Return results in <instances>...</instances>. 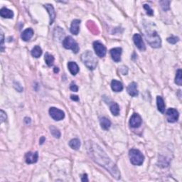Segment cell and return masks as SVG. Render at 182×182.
I'll return each mask as SVG.
<instances>
[{
	"label": "cell",
	"instance_id": "obj_1",
	"mask_svg": "<svg viewBox=\"0 0 182 182\" xmlns=\"http://www.w3.org/2000/svg\"><path fill=\"white\" fill-rule=\"evenodd\" d=\"M88 153L97 164L107 169L114 178L116 179H120V173L118 166L110 159V157H108L107 154L99 145L93 142L90 143L88 147Z\"/></svg>",
	"mask_w": 182,
	"mask_h": 182
},
{
	"label": "cell",
	"instance_id": "obj_2",
	"mask_svg": "<svg viewBox=\"0 0 182 182\" xmlns=\"http://www.w3.org/2000/svg\"><path fill=\"white\" fill-rule=\"evenodd\" d=\"M81 60L89 70H95L97 67V60L92 51H87L82 54Z\"/></svg>",
	"mask_w": 182,
	"mask_h": 182
},
{
	"label": "cell",
	"instance_id": "obj_3",
	"mask_svg": "<svg viewBox=\"0 0 182 182\" xmlns=\"http://www.w3.org/2000/svg\"><path fill=\"white\" fill-rule=\"evenodd\" d=\"M129 157L130 159L131 163L133 165L140 166L144 162V157L142 152L138 149H132L129 151Z\"/></svg>",
	"mask_w": 182,
	"mask_h": 182
},
{
	"label": "cell",
	"instance_id": "obj_4",
	"mask_svg": "<svg viewBox=\"0 0 182 182\" xmlns=\"http://www.w3.org/2000/svg\"><path fill=\"white\" fill-rule=\"evenodd\" d=\"M146 39L148 44L152 48H159L161 46V38L155 31L147 32L146 34Z\"/></svg>",
	"mask_w": 182,
	"mask_h": 182
},
{
	"label": "cell",
	"instance_id": "obj_5",
	"mask_svg": "<svg viewBox=\"0 0 182 182\" xmlns=\"http://www.w3.org/2000/svg\"><path fill=\"white\" fill-rule=\"evenodd\" d=\"M63 46L65 49H71L74 53H78L79 51V46L78 43L71 37L67 36L63 41Z\"/></svg>",
	"mask_w": 182,
	"mask_h": 182
},
{
	"label": "cell",
	"instance_id": "obj_6",
	"mask_svg": "<svg viewBox=\"0 0 182 182\" xmlns=\"http://www.w3.org/2000/svg\"><path fill=\"white\" fill-rule=\"evenodd\" d=\"M50 116L54 120L59 121L63 120L65 118V113L63 110L58 109V108L52 107L49 109Z\"/></svg>",
	"mask_w": 182,
	"mask_h": 182
},
{
	"label": "cell",
	"instance_id": "obj_7",
	"mask_svg": "<svg viewBox=\"0 0 182 182\" xmlns=\"http://www.w3.org/2000/svg\"><path fill=\"white\" fill-rule=\"evenodd\" d=\"M93 48H94L95 53L100 58H103L106 55L107 49H106L105 46L101 44L100 42H95L93 43Z\"/></svg>",
	"mask_w": 182,
	"mask_h": 182
},
{
	"label": "cell",
	"instance_id": "obj_8",
	"mask_svg": "<svg viewBox=\"0 0 182 182\" xmlns=\"http://www.w3.org/2000/svg\"><path fill=\"white\" fill-rule=\"evenodd\" d=\"M166 118L169 122L174 123L179 119V112L174 108H169L166 111Z\"/></svg>",
	"mask_w": 182,
	"mask_h": 182
},
{
	"label": "cell",
	"instance_id": "obj_9",
	"mask_svg": "<svg viewBox=\"0 0 182 182\" xmlns=\"http://www.w3.org/2000/svg\"><path fill=\"white\" fill-rule=\"evenodd\" d=\"M142 120L140 115L134 113L133 116L131 117L130 120H129V125L133 128H137V127H140V125H142Z\"/></svg>",
	"mask_w": 182,
	"mask_h": 182
},
{
	"label": "cell",
	"instance_id": "obj_10",
	"mask_svg": "<svg viewBox=\"0 0 182 182\" xmlns=\"http://www.w3.org/2000/svg\"><path fill=\"white\" fill-rule=\"evenodd\" d=\"M133 41L135 46L138 48L139 49L141 50V51H145L146 47H145V44L144 42H143L142 38L140 34H135L133 36Z\"/></svg>",
	"mask_w": 182,
	"mask_h": 182
},
{
	"label": "cell",
	"instance_id": "obj_11",
	"mask_svg": "<svg viewBox=\"0 0 182 182\" xmlns=\"http://www.w3.org/2000/svg\"><path fill=\"white\" fill-rule=\"evenodd\" d=\"M38 154L37 151L36 152H28L25 155V160L27 164H34L38 161Z\"/></svg>",
	"mask_w": 182,
	"mask_h": 182
},
{
	"label": "cell",
	"instance_id": "obj_12",
	"mask_svg": "<svg viewBox=\"0 0 182 182\" xmlns=\"http://www.w3.org/2000/svg\"><path fill=\"white\" fill-rule=\"evenodd\" d=\"M122 49L120 47L114 48L110 50V54H111L112 58L115 62H120L121 60V54H122Z\"/></svg>",
	"mask_w": 182,
	"mask_h": 182
},
{
	"label": "cell",
	"instance_id": "obj_13",
	"mask_svg": "<svg viewBox=\"0 0 182 182\" xmlns=\"http://www.w3.org/2000/svg\"><path fill=\"white\" fill-rule=\"evenodd\" d=\"M44 7L47 10L48 13H49V16H50V24H52L53 23L54 20L56 19V12L55 9H54L53 6L52 4H46L44 5Z\"/></svg>",
	"mask_w": 182,
	"mask_h": 182
},
{
	"label": "cell",
	"instance_id": "obj_14",
	"mask_svg": "<svg viewBox=\"0 0 182 182\" xmlns=\"http://www.w3.org/2000/svg\"><path fill=\"white\" fill-rule=\"evenodd\" d=\"M127 91L129 95L133 97H136L139 94L138 90H137V85L135 82H133L128 86L127 88Z\"/></svg>",
	"mask_w": 182,
	"mask_h": 182
},
{
	"label": "cell",
	"instance_id": "obj_15",
	"mask_svg": "<svg viewBox=\"0 0 182 182\" xmlns=\"http://www.w3.org/2000/svg\"><path fill=\"white\" fill-rule=\"evenodd\" d=\"M81 24V21L78 19H75L72 21L71 26V32L73 35H78L79 33V27Z\"/></svg>",
	"mask_w": 182,
	"mask_h": 182
},
{
	"label": "cell",
	"instance_id": "obj_16",
	"mask_svg": "<svg viewBox=\"0 0 182 182\" xmlns=\"http://www.w3.org/2000/svg\"><path fill=\"white\" fill-rule=\"evenodd\" d=\"M34 35V31L33 29H31V28H29V29H27L25 31H24L21 34V38H22L23 41L24 42H28L32 38V36Z\"/></svg>",
	"mask_w": 182,
	"mask_h": 182
},
{
	"label": "cell",
	"instance_id": "obj_17",
	"mask_svg": "<svg viewBox=\"0 0 182 182\" xmlns=\"http://www.w3.org/2000/svg\"><path fill=\"white\" fill-rule=\"evenodd\" d=\"M0 15H1V16L3 17V18L12 19L13 18V16H14V12L7 8L4 7L0 10Z\"/></svg>",
	"mask_w": 182,
	"mask_h": 182
},
{
	"label": "cell",
	"instance_id": "obj_18",
	"mask_svg": "<svg viewBox=\"0 0 182 182\" xmlns=\"http://www.w3.org/2000/svg\"><path fill=\"white\" fill-rule=\"evenodd\" d=\"M68 68L70 71V72L73 75H75L78 73L79 72V67L78 66L76 63L71 61L68 62Z\"/></svg>",
	"mask_w": 182,
	"mask_h": 182
},
{
	"label": "cell",
	"instance_id": "obj_19",
	"mask_svg": "<svg viewBox=\"0 0 182 182\" xmlns=\"http://www.w3.org/2000/svg\"><path fill=\"white\" fill-rule=\"evenodd\" d=\"M111 88L112 90L115 91V92H120L123 90V86L121 82L116 81V80H113L111 82Z\"/></svg>",
	"mask_w": 182,
	"mask_h": 182
},
{
	"label": "cell",
	"instance_id": "obj_20",
	"mask_svg": "<svg viewBox=\"0 0 182 182\" xmlns=\"http://www.w3.org/2000/svg\"><path fill=\"white\" fill-rule=\"evenodd\" d=\"M100 123L101 127L105 130H108L111 126V122H110L109 119L105 117H103L100 119Z\"/></svg>",
	"mask_w": 182,
	"mask_h": 182
},
{
	"label": "cell",
	"instance_id": "obj_21",
	"mask_svg": "<svg viewBox=\"0 0 182 182\" xmlns=\"http://www.w3.org/2000/svg\"><path fill=\"white\" fill-rule=\"evenodd\" d=\"M157 107L158 110H159V112H161L162 113H164L165 112V103H164V101L163 98L161 96H157Z\"/></svg>",
	"mask_w": 182,
	"mask_h": 182
},
{
	"label": "cell",
	"instance_id": "obj_22",
	"mask_svg": "<svg viewBox=\"0 0 182 182\" xmlns=\"http://www.w3.org/2000/svg\"><path fill=\"white\" fill-rule=\"evenodd\" d=\"M69 146L73 149H74V150H78L80 148V147H81V142L77 138L73 139L69 142Z\"/></svg>",
	"mask_w": 182,
	"mask_h": 182
},
{
	"label": "cell",
	"instance_id": "obj_23",
	"mask_svg": "<svg viewBox=\"0 0 182 182\" xmlns=\"http://www.w3.org/2000/svg\"><path fill=\"white\" fill-rule=\"evenodd\" d=\"M42 54V50L41 49L40 46H36L35 47L33 48V49L31 50V55L34 56V58H39Z\"/></svg>",
	"mask_w": 182,
	"mask_h": 182
},
{
	"label": "cell",
	"instance_id": "obj_24",
	"mask_svg": "<svg viewBox=\"0 0 182 182\" xmlns=\"http://www.w3.org/2000/svg\"><path fill=\"white\" fill-rule=\"evenodd\" d=\"M110 111L113 115L118 116L120 114V107H119L118 104L116 103H112L110 105Z\"/></svg>",
	"mask_w": 182,
	"mask_h": 182
},
{
	"label": "cell",
	"instance_id": "obj_25",
	"mask_svg": "<svg viewBox=\"0 0 182 182\" xmlns=\"http://www.w3.org/2000/svg\"><path fill=\"white\" fill-rule=\"evenodd\" d=\"M45 61L46 64H47V66H53L54 62V57L51 54H49L46 53L45 55Z\"/></svg>",
	"mask_w": 182,
	"mask_h": 182
},
{
	"label": "cell",
	"instance_id": "obj_26",
	"mask_svg": "<svg viewBox=\"0 0 182 182\" xmlns=\"http://www.w3.org/2000/svg\"><path fill=\"white\" fill-rule=\"evenodd\" d=\"M175 83L179 86L182 85V71L181 69H179V70L177 71L176 78H175Z\"/></svg>",
	"mask_w": 182,
	"mask_h": 182
},
{
	"label": "cell",
	"instance_id": "obj_27",
	"mask_svg": "<svg viewBox=\"0 0 182 182\" xmlns=\"http://www.w3.org/2000/svg\"><path fill=\"white\" fill-rule=\"evenodd\" d=\"M50 130H51V135H53L55 138H60V133L58 129L56 128V127L51 126L50 127Z\"/></svg>",
	"mask_w": 182,
	"mask_h": 182
},
{
	"label": "cell",
	"instance_id": "obj_28",
	"mask_svg": "<svg viewBox=\"0 0 182 182\" xmlns=\"http://www.w3.org/2000/svg\"><path fill=\"white\" fill-rule=\"evenodd\" d=\"M169 4H170L169 1H162V2H160V4H161L162 9H163V10H164V11H166V10L169 9Z\"/></svg>",
	"mask_w": 182,
	"mask_h": 182
},
{
	"label": "cell",
	"instance_id": "obj_29",
	"mask_svg": "<svg viewBox=\"0 0 182 182\" xmlns=\"http://www.w3.org/2000/svg\"><path fill=\"white\" fill-rule=\"evenodd\" d=\"M179 38L178 37H177V36H171V37L167 38V42L172 44H175L176 43L179 42Z\"/></svg>",
	"mask_w": 182,
	"mask_h": 182
},
{
	"label": "cell",
	"instance_id": "obj_30",
	"mask_svg": "<svg viewBox=\"0 0 182 182\" xmlns=\"http://www.w3.org/2000/svg\"><path fill=\"white\" fill-rule=\"evenodd\" d=\"M1 44H0V49H1L2 52H4V33L2 31V30H1Z\"/></svg>",
	"mask_w": 182,
	"mask_h": 182
},
{
	"label": "cell",
	"instance_id": "obj_31",
	"mask_svg": "<svg viewBox=\"0 0 182 182\" xmlns=\"http://www.w3.org/2000/svg\"><path fill=\"white\" fill-rule=\"evenodd\" d=\"M144 8L146 9L147 11V14L148 15H150V16H152V15L154 14V12L153 10L151 9L150 8V6H149V5H147V4H144Z\"/></svg>",
	"mask_w": 182,
	"mask_h": 182
},
{
	"label": "cell",
	"instance_id": "obj_32",
	"mask_svg": "<svg viewBox=\"0 0 182 182\" xmlns=\"http://www.w3.org/2000/svg\"><path fill=\"white\" fill-rule=\"evenodd\" d=\"M0 119H1V123L4 122L6 120V115L4 110H0Z\"/></svg>",
	"mask_w": 182,
	"mask_h": 182
},
{
	"label": "cell",
	"instance_id": "obj_33",
	"mask_svg": "<svg viewBox=\"0 0 182 182\" xmlns=\"http://www.w3.org/2000/svg\"><path fill=\"white\" fill-rule=\"evenodd\" d=\"M70 89L72 91H74V92H78V86L75 85V84L71 83V86H70Z\"/></svg>",
	"mask_w": 182,
	"mask_h": 182
},
{
	"label": "cell",
	"instance_id": "obj_34",
	"mask_svg": "<svg viewBox=\"0 0 182 182\" xmlns=\"http://www.w3.org/2000/svg\"><path fill=\"white\" fill-rule=\"evenodd\" d=\"M71 100H74V101H78V100H79V97H78L77 95H71Z\"/></svg>",
	"mask_w": 182,
	"mask_h": 182
},
{
	"label": "cell",
	"instance_id": "obj_35",
	"mask_svg": "<svg viewBox=\"0 0 182 182\" xmlns=\"http://www.w3.org/2000/svg\"><path fill=\"white\" fill-rule=\"evenodd\" d=\"M82 181H88V177H87V174H83V178L81 179Z\"/></svg>",
	"mask_w": 182,
	"mask_h": 182
},
{
	"label": "cell",
	"instance_id": "obj_36",
	"mask_svg": "<svg viewBox=\"0 0 182 182\" xmlns=\"http://www.w3.org/2000/svg\"><path fill=\"white\" fill-rule=\"evenodd\" d=\"M45 142V137L44 136H42L40 139V141H39V144H44V142Z\"/></svg>",
	"mask_w": 182,
	"mask_h": 182
},
{
	"label": "cell",
	"instance_id": "obj_37",
	"mask_svg": "<svg viewBox=\"0 0 182 182\" xmlns=\"http://www.w3.org/2000/svg\"><path fill=\"white\" fill-rule=\"evenodd\" d=\"M58 71H59V69H58V68H54V72L55 73H57V72H58Z\"/></svg>",
	"mask_w": 182,
	"mask_h": 182
}]
</instances>
